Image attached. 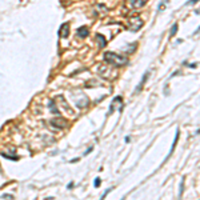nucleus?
<instances>
[{
    "label": "nucleus",
    "instance_id": "obj_1",
    "mask_svg": "<svg viewBox=\"0 0 200 200\" xmlns=\"http://www.w3.org/2000/svg\"><path fill=\"white\" fill-rule=\"evenodd\" d=\"M104 60H105V63H108L113 67H123L128 64V57L119 55L116 52H111V51L104 53Z\"/></svg>",
    "mask_w": 200,
    "mask_h": 200
},
{
    "label": "nucleus",
    "instance_id": "obj_2",
    "mask_svg": "<svg viewBox=\"0 0 200 200\" xmlns=\"http://www.w3.org/2000/svg\"><path fill=\"white\" fill-rule=\"evenodd\" d=\"M143 20L140 19L139 16H136V15H132L128 17V29L132 31V32H136V31H139L141 27H143Z\"/></svg>",
    "mask_w": 200,
    "mask_h": 200
},
{
    "label": "nucleus",
    "instance_id": "obj_3",
    "mask_svg": "<svg viewBox=\"0 0 200 200\" xmlns=\"http://www.w3.org/2000/svg\"><path fill=\"white\" fill-rule=\"evenodd\" d=\"M59 36H60V38H68V36H69V24H68V23H64L63 25L60 27V29H59Z\"/></svg>",
    "mask_w": 200,
    "mask_h": 200
},
{
    "label": "nucleus",
    "instance_id": "obj_4",
    "mask_svg": "<svg viewBox=\"0 0 200 200\" xmlns=\"http://www.w3.org/2000/svg\"><path fill=\"white\" fill-rule=\"evenodd\" d=\"M51 126L61 130V128H64L67 126V123H65L64 119H53V120H51Z\"/></svg>",
    "mask_w": 200,
    "mask_h": 200
},
{
    "label": "nucleus",
    "instance_id": "obj_5",
    "mask_svg": "<svg viewBox=\"0 0 200 200\" xmlns=\"http://www.w3.org/2000/svg\"><path fill=\"white\" fill-rule=\"evenodd\" d=\"M76 33H78V36L80 39H84V38H87L88 35H90V31H88L87 27H80V28H78Z\"/></svg>",
    "mask_w": 200,
    "mask_h": 200
},
{
    "label": "nucleus",
    "instance_id": "obj_6",
    "mask_svg": "<svg viewBox=\"0 0 200 200\" xmlns=\"http://www.w3.org/2000/svg\"><path fill=\"white\" fill-rule=\"evenodd\" d=\"M118 104H123V97L122 96H116L115 99L112 100V104H111L109 107V113H112L115 111V107H116Z\"/></svg>",
    "mask_w": 200,
    "mask_h": 200
},
{
    "label": "nucleus",
    "instance_id": "obj_7",
    "mask_svg": "<svg viewBox=\"0 0 200 200\" xmlns=\"http://www.w3.org/2000/svg\"><path fill=\"white\" fill-rule=\"evenodd\" d=\"M147 2H148V0H130V6L132 8H140V7H143Z\"/></svg>",
    "mask_w": 200,
    "mask_h": 200
},
{
    "label": "nucleus",
    "instance_id": "obj_8",
    "mask_svg": "<svg viewBox=\"0 0 200 200\" xmlns=\"http://www.w3.org/2000/svg\"><path fill=\"white\" fill-rule=\"evenodd\" d=\"M148 75H149V71H147V72L143 75V78H141V82H140V84L136 87V92H140L141 90H143L144 84L147 83V79H148Z\"/></svg>",
    "mask_w": 200,
    "mask_h": 200
},
{
    "label": "nucleus",
    "instance_id": "obj_9",
    "mask_svg": "<svg viewBox=\"0 0 200 200\" xmlns=\"http://www.w3.org/2000/svg\"><path fill=\"white\" fill-rule=\"evenodd\" d=\"M96 40H97V43H99V47H100V48L105 47V44H107V40L104 39V36H103V35L97 33V35H96Z\"/></svg>",
    "mask_w": 200,
    "mask_h": 200
},
{
    "label": "nucleus",
    "instance_id": "obj_10",
    "mask_svg": "<svg viewBox=\"0 0 200 200\" xmlns=\"http://www.w3.org/2000/svg\"><path fill=\"white\" fill-rule=\"evenodd\" d=\"M48 107H50V109H51V112H52V113L59 115V109H57L56 103H55L53 100H50V101H48Z\"/></svg>",
    "mask_w": 200,
    "mask_h": 200
},
{
    "label": "nucleus",
    "instance_id": "obj_11",
    "mask_svg": "<svg viewBox=\"0 0 200 200\" xmlns=\"http://www.w3.org/2000/svg\"><path fill=\"white\" fill-rule=\"evenodd\" d=\"M177 140H179V130H176V135H175V140H173V144H172V148H171V152H170V155L173 152V149H175V147H176V144H177Z\"/></svg>",
    "mask_w": 200,
    "mask_h": 200
},
{
    "label": "nucleus",
    "instance_id": "obj_12",
    "mask_svg": "<svg viewBox=\"0 0 200 200\" xmlns=\"http://www.w3.org/2000/svg\"><path fill=\"white\" fill-rule=\"evenodd\" d=\"M177 29H179V24H173L172 25V29H171V32H170V36L171 38H173L176 35V32H177Z\"/></svg>",
    "mask_w": 200,
    "mask_h": 200
},
{
    "label": "nucleus",
    "instance_id": "obj_13",
    "mask_svg": "<svg viewBox=\"0 0 200 200\" xmlns=\"http://www.w3.org/2000/svg\"><path fill=\"white\" fill-rule=\"evenodd\" d=\"M2 156L7 158V159H11V160H13V162H16V160H17V158H16V156H10V155H7V153H2Z\"/></svg>",
    "mask_w": 200,
    "mask_h": 200
},
{
    "label": "nucleus",
    "instance_id": "obj_14",
    "mask_svg": "<svg viewBox=\"0 0 200 200\" xmlns=\"http://www.w3.org/2000/svg\"><path fill=\"white\" fill-rule=\"evenodd\" d=\"M199 0H188V2L185 3V6H192V4H195V3H198Z\"/></svg>",
    "mask_w": 200,
    "mask_h": 200
},
{
    "label": "nucleus",
    "instance_id": "obj_15",
    "mask_svg": "<svg viewBox=\"0 0 200 200\" xmlns=\"http://www.w3.org/2000/svg\"><path fill=\"white\" fill-rule=\"evenodd\" d=\"M100 183H101V180L99 179V177H97V179H95V187H99Z\"/></svg>",
    "mask_w": 200,
    "mask_h": 200
}]
</instances>
